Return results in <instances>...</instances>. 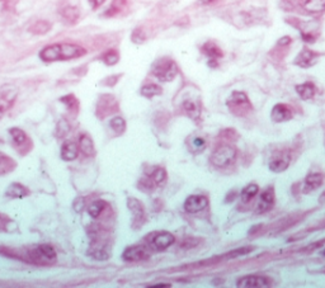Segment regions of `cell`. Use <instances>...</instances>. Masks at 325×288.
Here are the masks:
<instances>
[{
    "label": "cell",
    "instance_id": "cell-1",
    "mask_svg": "<svg viewBox=\"0 0 325 288\" xmlns=\"http://www.w3.org/2000/svg\"><path fill=\"white\" fill-rule=\"evenodd\" d=\"M86 55L84 47L75 44H53L41 50L40 59L45 62L69 61V60L79 59Z\"/></svg>",
    "mask_w": 325,
    "mask_h": 288
},
{
    "label": "cell",
    "instance_id": "cell-2",
    "mask_svg": "<svg viewBox=\"0 0 325 288\" xmlns=\"http://www.w3.org/2000/svg\"><path fill=\"white\" fill-rule=\"evenodd\" d=\"M19 259L35 265H52L57 260L55 249L48 244L32 245L19 251Z\"/></svg>",
    "mask_w": 325,
    "mask_h": 288
},
{
    "label": "cell",
    "instance_id": "cell-3",
    "mask_svg": "<svg viewBox=\"0 0 325 288\" xmlns=\"http://www.w3.org/2000/svg\"><path fill=\"white\" fill-rule=\"evenodd\" d=\"M151 73L160 82H172L178 75V66L169 57H161L154 62Z\"/></svg>",
    "mask_w": 325,
    "mask_h": 288
},
{
    "label": "cell",
    "instance_id": "cell-4",
    "mask_svg": "<svg viewBox=\"0 0 325 288\" xmlns=\"http://www.w3.org/2000/svg\"><path fill=\"white\" fill-rule=\"evenodd\" d=\"M226 105H228L229 111L238 117H244L253 110L248 95L244 92H238V90L231 93L228 102H226Z\"/></svg>",
    "mask_w": 325,
    "mask_h": 288
},
{
    "label": "cell",
    "instance_id": "cell-5",
    "mask_svg": "<svg viewBox=\"0 0 325 288\" xmlns=\"http://www.w3.org/2000/svg\"><path fill=\"white\" fill-rule=\"evenodd\" d=\"M236 149L231 145H221L211 155V164L216 168H228L235 161Z\"/></svg>",
    "mask_w": 325,
    "mask_h": 288
},
{
    "label": "cell",
    "instance_id": "cell-6",
    "mask_svg": "<svg viewBox=\"0 0 325 288\" xmlns=\"http://www.w3.org/2000/svg\"><path fill=\"white\" fill-rule=\"evenodd\" d=\"M175 237L168 231H159L151 232L146 236L147 247L154 251H164L170 245L174 244Z\"/></svg>",
    "mask_w": 325,
    "mask_h": 288
},
{
    "label": "cell",
    "instance_id": "cell-7",
    "mask_svg": "<svg viewBox=\"0 0 325 288\" xmlns=\"http://www.w3.org/2000/svg\"><path fill=\"white\" fill-rule=\"evenodd\" d=\"M117 111H118V102H117V99L114 98V95L102 94L101 97H99L95 108L96 117L103 120V118L116 113Z\"/></svg>",
    "mask_w": 325,
    "mask_h": 288
},
{
    "label": "cell",
    "instance_id": "cell-8",
    "mask_svg": "<svg viewBox=\"0 0 325 288\" xmlns=\"http://www.w3.org/2000/svg\"><path fill=\"white\" fill-rule=\"evenodd\" d=\"M17 97L18 89L14 85L5 84L0 88V115L4 116V113L13 107Z\"/></svg>",
    "mask_w": 325,
    "mask_h": 288
},
{
    "label": "cell",
    "instance_id": "cell-9",
    "mask_svg": "<svg viewBox=\"0 0 325 288\" xmlns=\"http://www.w3.org/2000/svg\"><path fill=\"white\" fill-rule=\"evenodd\" d=\"M10 136L13 138V145L18 149V151L22 154H27L32 149V141L27 136V133L23 130L17 127L10 128Z\"/></svg>",
    "mask_w": 325,
    "mask_h": 288
},
{
    "label": "cell",
    "instance_id": "cell-10",
    "mask_svg": "<svg viewBox=\"0 0 325 288\" xmlns=\"http://www.w3.org/2000/svg\"><path fill=\"white\" fill-rule=\"evenodd\" d=\"M149 258V247L144 245H132L126 247V250L122 254V259L126 262H142Z\"/></svg>",
    "mask_w": 325,
    "mask_h": 288
},
{
    "label": "cell",
    "instance_id": "cell-11",
    "mask_svg": "<svg viewBox=\"0 0 325 288\" xmlns=\"http://www.w3.org/2000/svg\"><path fill=\"white\" fill-rule=\"evenodd\" d=\"M127 207L131 211L132 214V222H134V227H141L144 225L146 216H145V209L141 202L136 198H128L127 199Z\"/></svg>",
    "mask_w": 325,
    "mask_h": 288
},
{
    "label": "cell",
    "instance_id": "cell-12",
    "mask_svg": "<svg viewBox=\"0 0 325 288\" xmlns=\"http://www.w3.org/2000/svg\"><path fill=\"white\" fill-rule=\"evenodd\" d=\"M271 282V278L264 277V275H245L238 280L236 285L241 288H262L269 287Z\"/></svg>",
    "mask_w": 325,
    "mask_h": 288
},
{
    "label": "cell",
    "instance_id": "cell-13",
    "mask_svg": "<svg viewBox=\"0 0 325 288\" xmlns=\"http://www.w3.org/2000/svg\"><path fill=\"white\" fill-rule=\"evenodd\" d=\"M208 199L201 194H193L189 196L184 202V209L188 213H197L207 207Z\"/></svg>",
    "mask_w": 325,
    "mask_h": 288
},
{
    "label": "cell",
    "instance_id": "cell-14",
    "mask_svg": "<svg viewBox=\"0 0 325 288\" xmlns=\"http://www.w3.org/2000/svg\"><path fill=\"white\" fill-rule=\"evenodd\" d=\"M289 163H291L289 154L286 153V151H282V153L272 156L271 161H269V169L274 173H281V171H284L288 168Z\"/></svg>",
    "mask_w": 325,
    "mask_h": 288
},
{
    "label": "cell",
    "instance_id": "cell-15",
    "mask_svg": "<svg viewBox=\"0 0 325 288\" xmlns=\"http://www.w3.org/2000/svg\"><path fill=\"white\" fill-rule=\"evenodd\" d=\"M292 117H294V111L288 104H284V103L276 104L271 112L272 121L276 123L286 122V121L291 120Z\"/></svg>",
    "mask_w": 325,
    "mask_h": 288
},
{
    "label": "cell",
    "instance_id": "cell-16",
    "mask_svg": "<svg viewBox=\"0 0 325 288\" xmlns=\"http://www.w3.org/2000/svg\"><path fill=\"white\" fill-rule=\"evenodd\" d=\"M274 202H276V196H274V189L273 187H269V188L264 189L261 193L258 202V209L259 213H264V212H268L269 209L273 208Z\"/></svg>",
    "mask_w": 325,
    "mask_h": 288
},
{
    "label": "cell",
    "instance_id": "cell-17",
    "mask_svg": "<svg viewBox=\"0 0 325 288\" xmlns=\"http://www.w3.org/2000/svg\"><path fill=\"white\" fill-rule=\"evenodd\" d=\"M319 56V52H315L310 49H304L299 55H297L296 59H295V65L306 69V67L312 66V65L316 62V59Z\"/></svg>",
    "mask_w": 325,
    "mask_h": 288
},
{
    "label": "cell",
    "instance_id": "cell-18",
    "mask_svg": "<svg viewBox=\"0 0 325 288\" xmlns=\"http://www.w3.org/2000/svg\"><path fill=\"white\" fill-rule=\"evenodd\" d=\"M202 52L210 59L211 66H216L215 62L223 56V52L213 41L206 42L202 46Z\"/></svg>",
    "mask_w": 325,
    "mask_h": 288
},
{
    "label": "cell",
    "instance_id": "cell-19",
    "mask_svg": "<svg viewBox=\"0 0 325 288\" xmlns=\"http://www.w3.org/2000/svg\"><path fill=\"white\" fill-rule=\"evenodd\" d=\"M182 108L185 115L192 120L197 121L201 117V107L200 102L196 98H185L182 103Z\"/></svg>",
    "mask_w": 325,
    "mask_h": 288
},
{
    "label": "cell",
    "instance_id": "cell-20",
    "mask_svg": "<svg viewBox=\"0 0 325 288\" xmlns=\"http://www.w3.org/2000/svg\"><path fill=\"white\" fill-rule=\"evenodd\" d=\"M300 7L307 13L319 14L325 11V0H300Z\"/></svg>",
    "mask_w": 325,
    "mask_h": 288
},
{
    "label": "cell",
    "instance_id": "cell-21",
    "mask_svg": "<svg viewBox=\"0 0 325 288\" xmlns=\"http://www.w3.org/2000/svg\"><path fill=\"white\" fill-rule=\"evenodd\" d=\"M324 183V175L320 173H311L306 176L304 183V192L309 193V192L315 191V189L320 188Z\"/></svg>",
    "mask_w": 325,
    "mask_h": 288
},
{
    "label": "cell",
    "instance_id": "cell-22",
    "mask_svg": "<svg viewBox=\"0 0 325 288\" xmlns=\"http://www.w3.org/2000/svg\"><path fill=\"white\" fill-rule=\"evenodd\" d=\"M60 16L62 17V19L66 23L75 24L79 21V18H80V12H79V9L76 7L66 4V6H63L60 9Z\"/></svg>",
    "mask_w": 325,
    "mask_h": 288
},
{
    "label": "cell",
    "instance_id": "cell-23",
    "mask_svg": "<svg viewBox=\"0 0 325 288\" xmlns=\"http://www.w3.org/2000/svg\"><path fill=\"white\" fill-rule=\"evenodd\" d=\"M79 155V146L73 141H66L61 148V158L65 161L75 160Z\"/></svg>",
    "mask_w": 325,
    "mask_h": 288
},
{
    "label": "cell",
    "instance_id": "cell-24",
    "mask_svg": "<svg viewBox=\"0 0 325 288\" xmlns=\"http://www.w3.org/2000/svg\"><path fill=\"white\" fill-rule=\"evenodd\" d=\"M29 189L19 183L10 184L7 188V192H5V194L10 198H24V197L29 196Z\"/></svg>",
    "mask_w": 325,
    "mask_h": 288
},
{
    "label": "cell",
    "instance_id": "cell-25",
    "mask_svg": "<svg viewBox=\"0 0 325 288\" xmlns=\"http://www.w3.org/2000/svg\"><path fill=\"white\" fill-rule=\"evenodd\" d=\"M79 150L85 156L95 155V148H94L93 140L88 135H81L79 138Z\"/></svg>",
    "mask_w": 325,
    "mask_h": 288
},
{
    "label": "cell",
    "instance_id": "cell-26",
    "mask_svg": "<svg viewBox=\"0 0 325 288\" xmlns=\"http://www.w3.org/2000/svg\"><path fill=\"white\" fill-rule=\"evenodd\" d=\"M127 6V0H112L111 6L107 8V11L104 12L103 16L107 18H112V17L118 16L119 13H122L124 8Z\"/></svg>",
    "mask_w": 325,
    "mask_h": 288
},
{
    "label": "cell",
    "instance_id": "cell-27",
    "mask_svg": "<svg viewBox=\"0 0 325 288\" xmlns=\"http://www.w3.org/2000/svg\"><path fill=\"white\" fill-rule=\"evenodd\" d=\"M17 166V163L10 156L0 151V175H5L8 173H12Z\"/></svg>",
    "mask_w": 325,
    "mask_h": 288
},
{
    "label": "cell",
    "instance_id": "cell-28",
    "mask_svg": "<svg viewBox=\"0 0 325 288\" xmlns=\"http://www.w3.org/2000/svg\"><path fill=\"white\" fill-rule=\"evenodd\" d=\"M107 208H108V203H107L106 201L98 199V201H94L89 204L88 213L89 216L93 217V219H98V217H101V214L103 213Z\"/></svg>",
    "mask_w": 325,
    "mask_h": 288
},
{
    "label": "cell",
    "instance_id": "cell-29",
    "mask_svg": "<svg viewBox=\"0 0 325 288\" xmlns=\"http://www.w3.org/2000/svg\"><path fill=\"white\" fill-rule=\"evenodd\" d=\"M296 90H297V93H299V95L302 98V99L309 100V99H311V98L315 95V92H316V88H315V85L312 84V83L307 82V83H304V84L297 85Z\"/></svg>",
    "mask_w": 325,
    "mask_h": 288
},
{
    "label": "cell",
    "instance_id": "cell-30",
    "mask_svg": "<svg viewBox=\"0 0 325 288\" xmlns=\"http://www.w3.org/2000/svg\"><path fill=\"white\" fill-rule=\"evenodd\" d=\"M154 187H161L167 182V171L164 168H155L149 176Z\"/></svg>",
    "mask_w": 325,
    "mask_h": 288
},
{
    "label": "cell",
    "instance_id": "cell-31",
    "mask_svg": "<svg viewBox=\"0 0 325 288\" xmlns=\"http://www.w3.org/2000/svg\"><path fill=\"white\" fill-rule=\"evenodd\" d=\"M60 102L62 103V104H65L66 108H68L70 112L75 113V115L79 112V110H80V102H79V99L74 94L63 95L62 98H60Z\"/></svg>",
    "mask_w": 325,
    "mask_h": 288
},
{
    "label": "cell",
    "instance_id": "cell-32",
    "mask_svg": "<svg viewBox=\"0 0 325 288\" xmlns=\"http://www.w3.org/2000/svg\"><path fill=\"white\" fill-rule=\"evenodd\" d=\"M51 28H52V24H51L50 22L41 19V21L35 22V23L29 27V32L33 34H46Z\"/></svg>",
    "mask_w": 325,
    "mask_h": 288
},
{
    "label": "cell",
    "instance_id": "cell-33",
    "mask_svg": "<svg viewBox=\"0 0 325 288\" xmlns=\"http://www.w3.org/2000/svg\"><path fill=\"white\" fill-rule=\"evenodd\" d=\"M259 192V187L256 186V184H249V186H246L245 188L241 191V201L244 202V203H248V202H250L251 199L254 198V197L258 194Z\"/></svg>",
    "mask_w": 325,
    "mask_h": 288
},
{
    "label": "cell",
    "instance_id": "cell-34",
    "mask_svg": "<svg viewBox=\"0 0 325 288\" xmlns=\"http://www.w3.org/2000/svg\"><path fill=\"white\" fill-rule=\"evenodd\" d=\"M161 93H162L161 88L156 84H147L141 88V95H144L145 98L156 97V95H160Z\"/></svg>",
    "mask_w": 325,
    "mask_h": 288
},
{
    "label": "cell",
    "instance_id": "cell-35",
    "mask_svg": "<svg viewBox=\"0 0 325 288\" xmlns=\"http://www.w3.org/2000/svg\"><path fill=\"white\" fill-rule=\"evenodd\" d=\"M102 61L104 62L108 66H113L117 62L119 61V54L117 50H108L107 52H104L103 56H102Z\"/></svg>",
    "mask_w": 325,
    "mask_h": 288
},
{
    "label": "cell",
    "instance_id": "cell-36",
    "mask_svg": "<svg viewBox=\"0 0 325 288\" xmlns=\"http://www.w3.org/2000/svg\"><path fill=\"white\" fill-rule=\"evenodd\" d=\"M112 130L117 133V135H122L126 131V122L122 117H113L109 122Z\"/></svg>",
    "mask_w": 325,
    "mask_h": 288
},
{
    "label": "cell",
    "instance_id": "cell-37",
    "mask_svg": "<svg viewBox=\"0 0 325 288\" xmlns=\"http://www.w3.org/2000/svg\"><path fill=\"white\" fill-rule=\"evenodd\" d=\"M69 132H70V125H69V122L66 120H61L58 122L57 127H56V136L60 138H63Z\"/></svg>",
    "mask_w": 325,
    "mask_h": 288
},
{
    "label": "cell",
    "instance_id": "cell-38",
    "mask_svg": "<svg viewBox=\"0 0 325 288\" xmlns=\"http://www.w3.org/2000/svg\"><path fill=\"white\" fill-rule=\"evenodd\" d=\"M131 39H132V41L135 42V44H141V42L145 41L146 36H145L144 31H142L141 28H137V29H135V31H134V33H132Z\"/></svg>",
    "mask_w": 325,
    "mask_h": 288
},
{
    "label": "cell",
    "instance_id": "cell-39",
    "mask_svg": "<svg viewBox=\"0 0 325 288\" xmlns=\"http://www.w3.org/2000/svg\"><path fill=\"white\" fill-rule=\"evenodd\" d=\"M193 148H194V150L202 151L203 149L206 148V141H205V138H202V137H196L194 140H193Z\"/></svg>",
    "mask_w": 325,
    "mask_h": 288
},
{
    "label": "cell",
    "instance_id": "cell-40",
    "mask_svg": "<svg viewBox=\"0 0 325 288\" xmlns=\"http://www.w3.org/2000/svg\"><path fill=\"white\" fill-rule=\"evenodd\" d=\"M104 2H106V0H89V4H90L93 9H98Z\"/></svg>",
    "mask_w": 325,
    "mask_h": 288
},
{
    "label": "cell",
    "instance_id": "cell-41",
    "mask_svg": "<svg viewBox=\"0 0 325 288\" xmlns=\"http://www.w3.org/2000/svg\"><path fill=\"white\" fill-rule=\"evenodd\" d=\"M151 287H155V288L165 287V288H168V287H170V284H168V283H159V284H154V285H151Z\"/></svg>",
    "mask_w": 325,
    "mask_h": 288
},
{
    "label": "cell",
    "instance_id": "cell-42",
    "mask_svg": "<svg viewBox=\"0 0 325 288\" xmlns=\"http://www.w3.org/2000/svg\"><path fill=\"white\" fill-rule=\"evenodd\" d=\"M200 2L202 4H212V3H215L216 0H200Z\"/></svg>",
    "mask_w": 325,
    "mask_h": 288
},
{
    "label": "cell",
    "instance_id": "cell-43",
    "mask_svg": "<svg viewBox=\"0 0 325 288\" xmlns=\"http://www.w3.org/2000/svg\"><path fill=\"white\" fill-rule=\"evenodd\" d=\"M4 225H5V221H4V220H3V217L0 216V230L4 229Z\"/></svg>",
    "mask_w": 325,
    "mask_h": 288
},
{
    "label": "cell",
    "instance_id": "cell-44",
    "mask_svg": "<svg viewBox=\"0 0 325 288\" xmlns=\"http://www.w3.org/2000/svg\"><path fill=\"white\" fill-rule=\"evenodd\" d=\"M321 201H325V192L322 193V196H321Z\"/></svg>",
    "mask_w": 325,
    "mask_h": 288
},
{
    "label": "cell",
    "instance_id": "cell-45",
    "mask_svg": "<svg viewBox=\"0 0 325 288\" xmlns=\"http://www.w3.org/2000/svg\"><path fill=\"white\" fill-rule=\"evenodd\" d=\"M324 255H325V251H324Z\"/></svg>",
    "mask_w": 325,
    "mask_h": 288
}]
</instances>
